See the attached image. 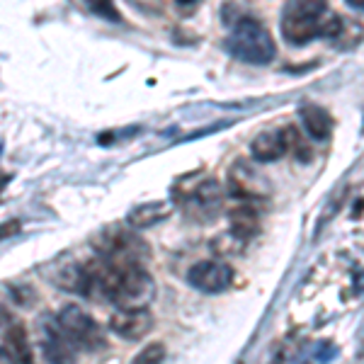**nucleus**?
I'll return each instance as SVG.
<instances>
[{"instance_id":"nucleus-1","label":"nucleus","mask_w":364,"mask_h":364,"mask_svg":"<svg viewBox=\"0 0 364 364\" xmlns=\"http://www.w3.org/2000/svg\"><path fill=\"white\" fill-rule=\"evenodd\" d=\"M224 46L231 56H236L238 61L252 63V66H265L277 54V46H274L269 29L250 15H240L233 22L231 34H228Z\"/></svg>"},{"instance_id":"nucleus-2","label":"nucleus","mask_w":364,"mask_h":364,"mask_svg":"<svg viewBox=\"0 0 364 364\" xmlns=\"http://www.w3.org/2000/svg\"><path fill=\"white\" fill-rule=\"evenodd\" d=\"M328 13V0H287L282 10V37L291 46H304L321 34V22Z\"/></svg>"},{"instance_id":"nucleus-3","label":"nucleus","mask_w":364,"mask_h":364,"mask_svg":"<svg viewBox=\"0 0 364 364\" xmlns=\"http://www.w3.org/2000/svg\"><path fill=\"white\" fill-rule=\"evenodd\" d=\"M95 248L102 260L112 262L117 267L144 265L151 257L149 243L132 226H107L105 231H100Z\"/></svg>"},{"instance_id":"nucleus-4","label":"nucleus","mask_w":364,"mask_h":364,"mask_svg":"<svg viewBox=\"0 0 364 364\" xmlns=\"http://www.w3.org/2000/svg\"><path fill=\"white\" fill-rule=\"evenodd\" d=\"M56 323H58V328H61L63 336L75 345V350L105 348V338H102V331H100L97 321L80 306H73V304H70V306H63L58 311Z\"/></svg>"},{"instance_id":"nucleus-5","label":"nucleus","mask_w":364,"mask_h":364,"mask_svg":"<svg viewBox=\"0 0 364 364\" xmlns=\"http://www.w3.org/2000/svg\"><path fill=\"white\" fill-rule=\"evenodd\" d=\"M221 202H224V190H221V185L214 178L197 182L195 187L185 190L180 197V207L195 221L216 219L221 211Z\"/></svg>"},{"instance_id":"nucleus-6","label":"nucleus","mask_w":364,"mask_h":364,"mask_svg":"<svg viewBox=\"0 0 364 364\" xmlns=\"http://www.w3.org/2000/svg\"><path fill=\"white\" fill-rule=\"evenodd\" d=\"M301 144V136L294 127H282V129H267V132L257 134L250 144V154L257 163H274L284 158L291 149Z\"/></svg>"},{"instance_id":"nucleus-7","label":"nucleus","mask_w":364,"mask_h":364,"mask_svg":"<svg viewBox=\"0 0 364 364\" xmlns=\"http://www.w3.org/2000/svg\"><path fill=\"white\" fill-rule=\"evenodd\" d=\"M228 192L243 202H255L269 195V182L257 168H250L245 161H236L228 170Z\"/></svg>"},{"instance_id":"nucleus-8","label":"nucleus","mask_w":364,"mask_h":364,"mask_svg":"<svg viewBox=\"0 0 364 364\" xmlns=\"http://www.w3.org/2000/svg\"><path fill=\"white\" fill-rule=\"evenodd\" d=\"M187 282L204 294H221L233 284V267L221 260H202L190 267Z\"/></svg>"},{"instance_id":"nucleus-9","label":"nucleus","mask_w":364,"mask_h":364,"mask_svg":"<svg viewBox=\"0 0 364 364\" xmlns=\"http://www.w3.org/2000/svg\"><path fill=\"white\" fill-rule=\"evenodd\" d=\"M109 331L124 340H141L154 331V316L149 309H119L109 318Z\"/></svg>"},{"instance_id":"nucleus-10","label":"nucleus","mask_w":364,"mask_h":364,"mask_svg":"<svg viewBox=\"0 0 364 364\" xmlns=\"http://www.w3.org/2000/svg\"><path fill=\"white\" fill-rule=\"evenodd\" d=\"M58 289H66V291H73V294H80V296H92L95 294V274H92V265L85 262V265H63L61 272L54 277Z\"/></svg>"},{"instance_id":"nucleus-11","label":"nucleus","mask_w":364,"mask_h":364,"mask_svg":"<svg viewBox=\"0 0 364 364\" xmlns=\"http://www.w3.org/2000/svg\"><path fill=\"white\" fill-rule=\"evenodd\" d=\"M42 333H44V357L49 362H73L78 350L70 340L63 336L61 328H58L56 318H46L42 321Z\"/></svg>"},{"instance_id":"nucleus-12","label":"nucleus","mask_w":364,"mask_h":364,"mask_svg":"<svg viewBox=\"0 0 364 364\" xmlns=\"http://www.w3.org/2000/svg\"><path fill=\"white\" fill-rule=\"evenodd\" d=\"M173 214V204L170 202H149V204H139V207H134L129 211L127 216V226L136 228H151L156 224H161V221H166L168 216Z\"/></svg>"},{"instance_id":"nucleus-13","label":"nucleus","mask_w":364,"mask_h":364,"mask_svg":"<svg viewBox=\"0 0 364 364\" xmlns=\"http://www.w3.org/2000/svg\"><path fill=\"white\" fill-rule=\"evenodd\" d=\"M299 117H301V124L306 129V134L316 141H326L331 139L333 134V117L328 109L318 107V105H304L299 109Z\"/></svg>"},{"instance_id":"nucleus-14","label":"nucleus","mask_w":364,"mask_h":364,"mask_svg":"<svg viewBox=\"0 0 364 364\" xmlns=\"http://www.w3.org/2000/svg\"><path fill=\"white\" fill-rule=\"evenodd\" d=\"M228 221H231V233L238 240H250L260 231V216H257V209L250 207V204H240V207L233 209L228 214Z\"/></svg>"},{"instance_id":"nucleus-15","label":"nucleus","mask_w":364,"mask_h":364,"mask_svg":"<svg viewBox=\"0 0 364 364\" xmlns=\"http://www.w3.org/2000/svg\"><path fill=\"white\" fill-rule=\"evenodd\" d=\"M3 336H5L3 348L13 355V362H32V352H29L27 333L22 328V323H10Z\"/></svg>"},{"instance_id":"nucleus-16","label":"nucleus","mask_w":364,"mask_h":364,"mask_svg":"<svg viewBox=\"0 0 364 364\" xmlns=\"http://www.w3.org/2000/svg\"><path fill=\"white\" fill-rule=\"evenodd\" d=\"M85 5L97 17H105V20H109V22H119L122 20V15H119V10H117L114 0H85Z\"/></svg>"},{"instance_id":"nucleus-17","label":"nucleus","mask_w":364,"mask_h":364,"mask_svg":"<svg viewBox=\"0 0 364 364\" xmlns=\"http://www.w3.org/2000/svg\"><path fill=\"white\" fill-rule=\"evenodd\" d=\"M163 360H166V348H163V343H149L136 357H134V362H139V364H156Z\"/></svg>"},{"instance_id":"nucleus-18","label":"nucleus","mask_w":364,"mask_h":364,"mask_svg":"<svg viewBox=\"0 0 364 364\" xmlns=\"http://www.w3.org/2000/svg\"><path fill=\"white\" fill-rule=\"evenodd\" d=\"M15 233H20V221H17V219H13V221H8V224L0 226V240L15 236Z\"/></svg>"},{"instance_id":"nucleus-19","label":"nucleus","mask_w":364,"mask_h":364,"mask_svg":"<svg viewBox=\"0 0 364 364\" xmlns=\"http://www.w3.org/2000/svg\"><path fill=\"white\" fill-rule=\"evenodd\" d=\"M10 323H13V321H10V314H8V311H5L3 306H0V336H3L5 328H8Z\"/></svg>"},{"instance_id":"nucleus-20","label":"nucleus","mask_w":364,"mask_h":364,"mask_svg":"<svg viewBox=\"0 0 364 364\" xmlns=\"http://www.w3.org/2000/svg\"><path fill=\"white\" fill-rule=\"evenodd\" d=\"M0 362H13V355L5 348H0Z\"/></svg>"},{"instance_id":"nucleus-21","label":"nucleus","mask_w":364,"mask_h":364,"mask_svg":"<svg viewBox=\"0 0 364 364\" xmlns=\"http://www.w3.org/2000/svg\"><path fill=\"white\" fill-rule=\"evenodd\" d=\"M348 5H350V8H355L357 13H360V10L364 8V0H348Z\"/></svg>"},{"instance_id":"nucleus-22","label":"nucleus","mask_w":364,"mask_h":364,"mask_svg":"<svg viewBox=\"0 0 364 364\" xmlns=\"http://www.w3.org/2000/svg\"><path fill=\"white\" fill-rule=\"evenodd\" d=\"M199 0H178V5L180 8H192V5H197Z\"/></svg>"}]
</instances>
